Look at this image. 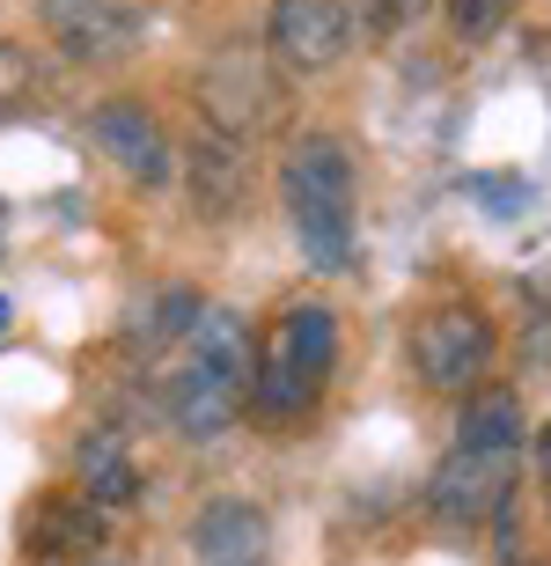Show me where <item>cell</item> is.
<instances>
[{
  "mask_svg": "<svg viewBox=\"0 0 551 566\" xmlns=\"http://www.w3.org/2000/svg\"><path fill=\"white\" fill-rule=\"evenodd\" d=\"M177 177H184L199 221H235L243 199H251V155L229 133H199V140L177 147Z\"/></svg>",
  "mask_w": 551,
  "mask_h": 566,
  "instance_id": "10",
  "label": "cell"
},
{
  "mask_svg": "<svg viewBox=\"0 0 551 566\" xmlns=\"http://www.w3.org/2000/svg\"><path fill=\"white\" fill-rule=\"evenodd\" d=\"M38 96V60H30V44L0 38V111H22Z\"/></svg>",
  "mask_w": 551,
  "mask_h": 566,
  "instance_id": "17",
  "label": "cell"
},
{
  "mask_svg": "<svg viewBox=\"0 0 551 566\" xmlns=\"http://www.w3.org/2000/svg\"><path fill=\"white\" fill-rule=\"evenodd\" d=\"M110 537V515L88 493H44L30 515H22V552L30 559H96Z\"/></svg>",
  "mask_w": 551,
  "mask_h": 566,
  "instance_id": "11",
  "label": "cell"
},
{
  "mask_svg": "<svg viewBox=\"0 0 551 566\" xmlns=\"http://www.w3.org/2000/svg\"><path fill=\"white\" fill-rule=\"evenodd\" d=\"M82 493L96 507H126L133 493H140V471H133V457H126L118 434H88L82 441Z\"/></svg>",
  "mask_w": 551,
  "mask_h": 566,
  "instance_id": "14",
  "label": "cell"
},
{
  "mask_svg": "<svg viewBox=\"0 0 551 566\" xmlns=\"http://www.w3.org/2000/svg\"><path fill=\"white\" fill-rule=\"evenodd\" d=\"M44 30L74 66H126L148 22L133 0H44Z\"/></svg>",
  "mask_w": 551,
  "mask_h": 566,
  "instance_id": "8",
  "label": "cell"
},
{
  "mask_svg": "<svg viewBox=\"0 0 551 566\" xmlns=\"http://www.w3.org/2000/svg\"><path fill=\"white\" fill-rule=\"evenodd\" d=\"M279 207H287L317 273H346L353 265V155H346V140L301 133L279 155Z\"/></svg>",
  "mask_w": 551,
  "mask_h": 566,
  "instance_id": "4",
  "label": "cell"
},
{
  "mask_svg": "<svg viewBox=\"0 0 551 566\" xmlns=\"http://www.w3.org/2000/svg\"><path fill=\"white\" fill-rule=\"evenodd\" d=\"M251 332H243V316L235 310H213L191 324L184 338V368L170 376L162 390V412L177 420V434L191 441H213L221 427L243 420V398H251Z\"/></svg>",
  "mask_w": 551,
  "mask_h": 566,
  "instance_id": "3",
  "label": "cell"
},
{
  "mask_svg": "<svg viewBox=\"0 0 551 566\" xmlns=\"http://www.w3.org/2000/svg\"><path fill=\"white\" fill-rule=\"evenodd\" d=\"M88 140H96V155H104L126 185H140V191H162L177 177V140L162 133V118H155V111L126 104V96L88 118Z\"/></svg>",
  "mask_w": 551,
  "mask_h": 566,
  "instance_id": "9",
  "label": "cell"
},
{
  "mask_svg": "<svg viewBox=\"0 0 551 566\" xmlns=\"http://www.w3.org/2000/svg\"><path fill=\"white\" fill-rule=\"evenodd\" d=\"M404 346H412V368H420L426 390H478L492 360V316L464 294H448V302H426L412 316Z\"/></svg>",
  "mask_w": 551,
  "mask_h": 566,
  "instance_id": "6",
  "label": "cell"
},
{
  "mask_svg": "<svg viewBox=\"0 0 551 566\" xmlns=\"http://www.w3.org/2000/svg\"><path fill=\"white\" fill-rule=\"evenodd\" d=\"M0 324H8V302H0Z\"/></svg>",
  "mask_w": 551,
  "mask_h": 566,
  "instance_id": "19",
  "label": "cell"
},
{
  "mask_svg": "<svg viewBox=\"0 0 551 566\" xmlns=\"http://www.w3.org/2000/svg\"><path fill=\"white\" fill-rule=\"evenodd\" d=\"M273 552V523L251 501H206L191 523V559L199 566H265Z\"/></svg>",
  "mask_w": 551,
  "mask_h": 566,
  "instance_id": "12",
  "label": "cell"
},
{
  "mask_svg": "<svg viewBox=\"0 0 551 566\" xmlns=\"http://www.w3.org/2000/svg\"><path fill=\"white\" fill-rule=\"evenodd\" d=\"M508 15H515V0H448V38L456 44H486V38L508 30Z\"/></svg>",
  "mask_w": 551,
  "mask_h": 566,
  "instance_id": "15",
  "label": "cell"
},
{
  "mask_svg": "<svg viewBox=\"0 0 551 566\" xmlns=\"http://www.w3.org/2000/svg\"><path fill=\"white\" fill-rule=\"evenodd\" d=\"M199 316H206V310H199V294H191V287H162V294H148V302L126 316V346L140 360H155V354H170V346H184Z\"/></svg>",
  "mask_w": 551,
  "mask_h": 566,
  "instance_id": "13",
  "label": "cell"
},
{
  "mask_svg": "<svg viewBox=\"0 0 551 566\" xmlns=\"http://www.w3.org/2000/svg\"><path fill=\"white\" fill-rule=\"evenodd\" d=\"M530 463H537V485H544V515H551V420L537 427V441H530Z\"/></svg>",
  "mask_w": 551,
  "mask_h": 566,
  "instance_id": "18",
  "label": "cell"
},
{
  "mask_svg": "<svg viewBox=\"0 0 551 566\" xmlns=\"http://www.w3.org/2000/svg\"><path fill=\"white\" fill-rule=\"evenodd\" d=\"M522 457H530L522 398H515L508 382H478V390H464L456 441H448V457L434 463V485H426V507H434V523H448V530H478V523H492L500 507H515Z\"/></svg>",
  "mask_w": 551,
  "mask_h": 566,
  "instance_id": "1",
  "label": "cell"
},
{
  "mask_svg": "<svg viewBox=\"0 0 551 566\" xmlns=\"http://www.w3.org/2000/svg\"><path fill=\"white\" fill-rule=\"evenodd\" d=\"M353 8L346 0H273V22H265V52L295 74H331V66L353 60Z\"/></svg>",
  "mask_w": 551,
  "mask_h": 566,
  "instance_id": "7",
  "label": "cell"
},
{
  "mask_svg": "<svg viewBox=\"0 0 551 566\" xmlns=\"http://www.w3.org/2000/svg\"><path fill=\"white\" fill-rule=\"evenodd\" d=\"M191 96H199V111H206V133H229V140L265 133L273 111H279L273 52H265V44H221L213 60H199Z\"/></svg>",
  "mask_w": 551,
  "mask_h": 566,
  "instance_id": "5",
  "label": "cell"
},
{
  "mask_svg": "<svg viewBox=\"0 0 551 566\" xmlns=\"http://www.w3.org/2000/svg\"><path fill=\"white\" fill-rule=\"evenodd\" d=\"M434 0H353V30L361 38H404Z\"/></svg>",
  "mask_w": 551,
  "mask_h": 566,
  "instance_id": "16",
  "label": "cell"
},
{
  "mask_svg": "<svg viewBox=\"0 0 551 566\" xmlns=\"http://www.w3.org/2000/svg\"><path fill=\"white\" fill-rule=\"evenodd\" d=\"M331 368H339V316H331V302H287L273 338H265V354L251 360V398H243V412L265 420V427L301 420V412H317Z\"/></svg>",
  "mask_w": 551,
  "mask_h": 566,
  "instance_id": "2",
  "label": "cell"
}]
</instances>
